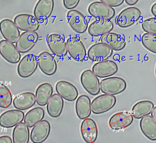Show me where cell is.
Here are the masks:
<instances>
[{
	"label": "cell",
	"instance_id": "cell-40",
	"mask_svg": "<svg viewBox=\"0 0 156 143\" xmlns=\"http://www.w3.org/2000/svg\"><path fill=\"white\" fill-rule=\"evenodd\" d=\"M151 116H152V118H153L154 120L156 123V107H154L152 112H151Z\"/></svg>",
	"mask_w": 156,
	"mask_h": 143
},
{
	"label": "cell",
	"instance_id": "cell-29",
	"mask_svg": "<svg viewBox=\"0 0 156 143\" xmlns=\"http://www.w3.org/2000/svg\"><path fill=\"white\" fill-rule=\"evenodd\" d=\"M53 93V87L50 83L46 82L39 85L36 91L37 103L41 106L46 105Z\"/></svg>",
	"mask_w": 156,
	"mask_h": 143
},
{
	"label": "cell",
	"instance_id": "cell-1",
	"mask_svg": "<svg viewBox=\"0 0 156 143\" xmlns=\"http://www.w3.org/2000/svg\"><path fill=\"white\" fill-rule=\"evenodd\" d=\"M126 88V82L120 77L105 78L100 82V89L102 92L108 95H117L123 92Z\"/></svg>",
	"mask_w": 156,
	"mask_h": 143
},
{
	"label": "cell",
	"instance_id": "cell-15",
	"mask_svg": "<svg viewBox=\"0 0 156 143\" xmlns=\"http://www.w3.org/2000/svg\"><path fill=\"white\" fill-rule=\"evenodd\" d=\"M24 117V113L20 110L7 111L0 116V125L4 128H12L22 123Z\"/></svg>",
	"mask_w": 156,
	"mask_h": 143
},
{
	"label": "cell",
	"instance_id": "cell-19",
	"mask_svg": "<svg viewBox=\"0 0 156 143\" xmlns=\"http://www.w3.org/2000/svg\"><path fill=\"white\" fill-rule=\"evenodd\" d=\"M56 90L59 96L69 102L76 100L79 94L75 85L66 81L58 82L56 85Z\"/></svg>",
	"mask_w": 156,
	"mask_h": 143
},
{
	"label": "cell",
	"instance_id": "cell-20",
	"mask_svg": "<svg viewBox=\"0 0 156 143\" xmlns=\"http://www.w3.org/2000/svg\"><path fill=\"white\" fill-rule=\"evenodd\" d=\"M133 121V117L128 112H121L114 114L109 120V125L112 130H120L130 126Z\"/></svg>",
	"mask_w": 156,
	"mask_h": 143
},
{
	"label": "cell",
	"instance_id": "cell-39",
	"mask_svg": "<svg viewBox=\"0 0 156 143\" xmlns=\"http://www.w3.org/2000/svg\"><path fill=\"white\" fill-rule=\"evenodd\" d=\"M138 0H126L125 2L129 5H133L138 2Z\"/></svg>",
	"mask_w": 156,
	"mask_h": 143
},
{
	"label": "cell",
	"instance_id": "cell-30",
	"mask_svg": "<svg viewBox=\"0 0 156 143\" xmlns=\"http://www.w3.org/2000/svg\"><path fill=\"white\" fill-rule=\"evenodd\" d=\"M154 106V103L150 101H141L134 105L132 109V115L135 119H142L151 113Z\"/></svg>",
	"mask_w": 156,
	"mask_h": 143
},
{
	"label": "cell",
	"instance_id": "cell-41",
	"mask_svg": "<svg viewBox=\"0 0 156 143\" xmlns=\"http://www.w3.org/2000/svg\"><path fill=\"white\" fill-rule=\"evenodd\" d=\"M151 12H152L153 15L156 17V3L154 4L152 6V8H151Z\"/></svg>",
	"mask_w": 156,
	"mask_h": 143
},
{
	"label": "cell",
	"instance_id": "cell-27",
	"mask_svg": "<svg viewBox=\"0 0 156 143\" xmlns=\"http://www.w3.org/2000/svg\"><path fill=\"white\" fill-rule=\"evenodd\" d=\"M47 104V110L49 116L53 118L60 116L64 105V100L61 96L56 93L53 94Z\"/></svg>",
	"mask_w": 156,
	"mask_h": 143
},
{
	"label": "cell",
	"instance_id": "cell-4",
	"mask_svg": "<svg viewBox=\"0 0 156 143\" xmlns=\"http://www.w3.org/2000/svg\"><path fill=\"white\" fill-rule=\"evenodd\" d=\"M141 12L138 8L130 7L123 10L116 18V23L122 28L133 25L141 17Z\"/></svg>",
	"mask_w": 156,
	"mask_h": 143
},
{
	"label": "cell",
	"instance_id": "cell-32",
	"mask_svg": "<svg viewBox=\"0 0 156 143\" xmlns=\"http://www.w3.org/2000/svg\"><path fill=\"white\" fill-rule=\"evenodd\" d=\"M29 137V128L24 123H21L15 126L12 134L13 143H28Z\"/></svg>",
	"mask_w": 156,
	"mask_h": 143
},
{
	"label": "cell",
	"instance_id": "cell-38",
	"mask_svg": "<svg viewBox=\"0 0 156 143\" xmlns=\"http://www.w3.org/2000/svg\"><path fill=\"white\" fill-rule=\"evenodd\" d=\"M0 143H12V141L9 136H2L0 137Z\"/></svg>",
	"mask_w": 156,
	"mask_h": 143
},
{
	"label": "cell",
	"instance_id": "cell-12",
	"mask_svg": "<svg viewBox=\"0 0 156 143\" xmlns=\"http://www.w3.org/2000/svg\"><path fill=\"white\" fill-rule=\"evenodd\" d=\"M0 54L11 64H17L21 59V54L16 46L6 40L0 41Z\"/></svg>",
	"mask_w": 156,
	"mask_h": 143
},
{
	"label": "cell",
	"instance_id": "cell-9",
	"mask_svg": "<svg viewBox=\"0 0 156 143\" xmlns=\"http://www.w3.org/2000/svg\"><path fill=\"white\" fill-rule=\"evenodd\" d=\"M68 22L73 30L82 34L85 33L88 26V22L84 15L76 10L69 11L67 15Z\"/></svg>",
	"mask_w": 156,
	"mask_h": 143
},
{
	"label": "cell",
	"instance_id": "cell-36",
	"mask_svg": "<svg viewBox=\"0 0 156 143\" xmlns=\"http://www.w3.org/2000/svg\"><path fill=\"white\" fill-rule=\"evenodd\" d=\"M79 0H64L63 1L64 6L68 9H72L77 6Z\"/></svg>",
	"mask_w": 156,
	"mask_h": 143
},
{
	"label": "cell",
	"instance_id": "cell-42",
	"mask_svg": "<svg viewBox=\"0 0 156 143\" xmlns=\"http://www.w3.org/2000/svg\"></svg>",
	"mask_w": 156,
	"mask_h": 143
},
{
	"label": "cell",
	"instance_id": "cell-22",
	"mask_svg": "<svg viewBox=\"0 0 156 143\" xmlns=\"http://www.w3.org/2000/svg\"><path fill=\"white\" fill-rule=\"evenodd\" d=\"M113 27V24L110 20H97L90 25L88 28V33L92 36H103L111 33Z\"/></svg>",
	"mask_w": 156,
	"mask_h": 143
},
{
	"label": "cell",
	"instance_id": "cell-26",
	"mask_svg": "<svg viewBox=\"0 0 156 143\" xmlns=\"http://www.w3.org/2000/svg\"><path fill=\"white\" fill-rule=\"evenodd\" d=\"M91 103L90 99L86 95H82L78 98L76 102V112L80 120H85L90 115Z\"/></svg>",
	"mask_w": 156,
	"mask_h": 143
},
{
	"label": "cell",
	"instance_id": "cell-34",
	"mask_svg": "<svg viewBox=\"0 0 156 143\" xmlns=\"http://www.w3.org/2000/svg\"><path fill=\"white\" fill-rule=\"evenodd\" d=\"M141 41L146 48L152 53L156 54V35L146 33L142 36Z\"/></svg>",
	"mask_w": 156,
	"mask_h": 143
},
{
	"label": "cell",
	"instance_id": "cell-25",
	"mask_svg": "<svg viewBox=\"0 0 156 143\" xmlns=\"http://www.w3.org/2000/svg\"><path fill=\"white\" fill-rule=\"evenodd\" d=\"M35 95L31 92L18 94L14 99L13 103L16 109L20 110H28L35 104Z\"/></svg>",
	"mask_w": 156,
	"mask_h": 143
},
{
	"label": "cell",
	"instance_id": "cell-28",
	"mask_svg": "<svg viewBox=\"0 0 156 143\" xmlns=\"http://www.w3.org/2000/svg\"><path fill=\"white\" fill-rule=\"evenodd\" d=\"M140 128L144 135L152 141H156V123L150 115L143 117L140 121Z\"/></svg>",
	"mask_w": 156,
	"mask_h": 143
},
{
	"label": "cell",
	"instance_id": "cell-11",
	"mask_svg": "<svg viewBox=\"0 0 156 143\" xmlns=\"http://www.w3.org/2000/svg\"><path fill=\"white\" fill-rule=\"evenodd\" d=\"M38 40V35L36 32H25L19 37L16 47L20 53H27L35 46Z\"/></svg>",
	"mask_w": 156,
	"mask_h": 143
},
{
	"label": "cell",
	"instance_id": "cell-3",
	"mask_svg": "<svg viewBox=\"0 0 156 143\" xmlns=\"http://www.w3.org/2000/svg\"><path fill=\"white\" fill-rule=\"evenodd\" d=\"M88 12L91 16L98 20H110L115 15V11L112 7L101 2L92 3L89 6Z\"/></svg>",
	"mask_w": 156,
	"mask_h": 143
},
{
	"label": "cell",
	"instance_id": "cell-13",
	"mask_svg": "<svg viewBox=\"0 0 156 143\" xmlns=\"http://www.w3.org/2000/svg\"><path fill=\"white\" fill-rule=\"evenodd\" d=\"M14 23L18 29L25 32H35L39 27V23L34 16L27 14L18 15Z\"/></svg>",
	"mask_w": 156,
	"mask_h": 143
},
{
	"label": "cell",
	"instance_id": "cell-7",
	"mask_svg": "<svg viewBox=\"0 0 156 143\" xmlns=\"http://www.w3.org/2000/svg\"><path fill=\"white\" fill-rule=\"evenodd\" d=\"M112 49L103 43H98L92 46L88 51V57L91 61L101 62L106 61L112 55Z\"/></svg>",
	"mask_w": 156,
	"mask_h": 143
},
{
	"label": "cell",
	"instance_id": "cell-6",
	"mask_svg": "<svg viewBox=\"0 0 156 143\" xmlns=\"http://www.w3.org/2000/svg\"><path fill=\"white\" fill-rule=\"evenodd\" d=\"M38 65L37 58L34 54H28L20 61L17 67V72L20 77L27 78L33 75Z\"/></svg>",
	"mask_w": 156,
	"mask_h": 143
},
{
	"label": "cell",
	"instance_id": "cell-14",
	"mask_svg": "<svg viewBox=\"0 0 156 143\" xmlns=\"http://www.w3.org/2000/svg\"><path fill=\"white\" fill-rule=\"evenodd\" d=\"M37 58L38 66L43 73L48 76H52L56 72L57 65L53 55L48 52H44Z\"/></svg>",
	"mask_w": 156,
	"mask_h": 143
},
{
	"label": "cell",
	"instance_id": "cell-16",
	"mask_svg": "<svg viewBox=\"0 0 156 143\" xmlns=\"http://www.w3.org/2000/svg\"><path fill=\"white\" fill-rule=\"evenodd\" d=\"M51 126L49 122L43 120L37 124L32 129L30 135L31 141L34 143H42L49 136Z\"/></svg>",
	"mask_w": 156,
	"mask_h": 143
},
{
	"label": "cell",
	"instance_id": "cell-2",
	"mask_svg": "<svg viewBox=\"0 0 156 143\" xmlns=\"http://www.w3.org/2000/svg\"><path fill=\"white\" fill-rule=\"evenodd\" d=\"M116 102L115 96L102 94L95 98L91 103V111L94 114L106 113L112 109Z\"/></svg>",
	"mask_w": 156,
	"mask_h": 143
},
{
	"label": "cell",
	"instance_id": "cell-23",
	"mask_svg": "<svg viewBox=\"0 0 156 143\" xmlns=\"http://www.w3.org/2000/svg\"><path fill=\"white\" fill-rule=\"evenodd\" d=\"M54 1L53 0H40L35 7L34 14L35 18L41 22L50 17L53 12Z\"/></svg>",
	"mask_w": 156,
	"mask_h": 143
},
{
	"label": "cell",
	"instance_id": "cell-24",
	"mask_svg": "<svg viewBox=\"0 0 156 143\" xmlns=\"http://www.w3.org/2000/svg\"><path fill=\"white\" fill-rule=\"evenodd\" d=\"M101 41L112 50L116 51L122 50L126 45L125 40L122 36L113 33H109L103 36Z\"/></svg>",
	"mask_w": 156,
	"mask_h": 143
},
{
	"label": "cell",
	"instance_id": "cell-10",
	"mask_svg": "<svg viewBox=\"0 0 156 143\" xmlns=\"http://www.w3.org/2000/svg\"><path fill=\"white\" fill-rule=\"evenodd\" d=\"M47 44L50 51L56 56L64 57L67 54L66 43L60 35L54 33L48 35Z\"/></svg>",
	"mask_w": 156,
	"mask_h": 143
},
{
	"label": "cell",
	"instance_id": "cell-17",
	"mask_svg": "<svg viewBox=\"0 0 156 143\" xmlns=\"http://www.w3.org/2000/svg\"><path fill=\"white\" fill-rule=\"evenodd\" d=\"M0 32L4 38L14 44L20 36V31L15 23L10 19H4L0 23Z\"/></svg>",
	"mask_w": 156,
	"mask_h": 143
},
{
	"label": "cell",
	"instance_id": "cell-33",
	"mask_svg": "<svg viewBox=\"0 0 156 143\" xmlns=\"http://www.w3.org/2000/svg\"><path fill=\"white\" fill-rule=\"evenodd\" d=\"M12 93L9 89L3 83L0 82V107L7 108L12 104Z\"/></svg>",
	"mask_w": 156,
	"mask_h": 143
},
{
	"label": "cell",
	"instance_id": "cell-37",
	"mask_svg": "<svg viewBox=\"0 0 156 143\" xmlns=\"http://www.w3.org/2000/svg\"><path fill=\"white\" fill-rule=\"evenodd\" d=\"M101 1L112 7L120 6L124 2L123 0H101Z\"/></svg>",
	"mask_w": 156,
	"mask_h": 143
},
{
	"label": "cell",
	"instance_id": "cell-5",
	"mask_svg": "<svg viewBox=\"0 0 156 143\" xmlns=\"http://www.w3.org/2000/svg\"><path fill=\"white\" fill-rule=\"evenodd\" d=\"M67 48L69 55L76 61L82 62L87 55L84 45L80 38L71 37L67 40Z\"/></svg>",
	"mask_w": 156,
	"mask_h": 143
},
{
	"label": "cell",
	"instance_id": "cell-18",
	"mask_svg": "<svg viewBox=\"0 0 156 143\" xmlns=\"http://www.w3.org/2000/svg\"><path fill=\"white\" fill-rule=\"evenodd\" d=\"M117 64L112 60L101 61L95 64L92 68V72L100 78L113 76L118 71Z\"/></svg>",
	"mask_w": 156,
	"mask_h": 143
},
{
	"label": "cell",
	"instance_id": "cell-8",
	"mask_svg": "<svg viewBox=\"0 0 156 143\" xmlns=\"http://www.w3.org/2000/svg\"><path fill=\"white\" fill-rule=\"evenodd\" d=\"M81 82L84 89L90 95L99 94L100 92V82L98 77L91 70H86L81 75Z\"/></svg>",
	"mask_w": 156,
	"mask_h": 143
},
{
	"label": "cell",
	"instance_id": "cell-31",
	"mask_svg": "<svg viewBox=\"0 0 156 143\" xmlns=\"http://www.w3.org/2000/svg\"><path fill=\"white\" fill-rule=\"evenodd\" d=\"M45 112L41 107H36L29 110L24 119V123L29 128L34 126L44 117Z\"/></svg>",
	"mask_w": 156,
	"mask_h": 143
},
{
	"label": "cell",
	"instance_id": "cell-35",
	"mask_svg": "<svg viewBox=\"0 0 156 143\" xmlns=\"http://www.w3.org/2000/svg\"><path fill=\"white\" fill-rule=\"evenodd\" d=\"M143 30L147 33L156 35V17L148 18L142 24Z\"/></svg>",
	"mask_w": 156,
	"mask_h": 143
},
{
	"label": "cell",
	"instance_id": "cell-21",
	"mask_svg": "<svg viewBox=\"0 0 156 143\" xmlns=\"http://www.w3.org/2000/svg\"><path fill=\"white\" fill-rule=\"evenodd\" d=\"M81 133L86 143L95 142L98 136V128L95 121L90 118L83 120L81 125Z\"/></svg>",
	"mask_w": 156,
	"mask_h": 143
}]
</instances>
